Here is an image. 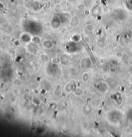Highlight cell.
I'll return each instance as SVG.
<instances>
[{
    "mask_svg": "<svg viewBox=\"0 0 132 137\" xmlns=\"http://www.w3.org/2000/svg\"><path fill=\"white\" fill-rule=\"evenodd\" d=\"M79 23V19L78 18L77 16H74L73 17H71V20H70V24H71V26H77L78 24Z\"/></svg>",
    "mask_w": 132,
    "mask_h": 137,
    "instance_id": "1",
    "label": "cell"
},
{
    "mask_svg": "<svg viewBox=\"0 0 132 137\" xmlns=\"http://www.w3.org/2000/svg\"><path fill=\"white\" fill-rule=\"evenodd\" d=\"M84 93H85V92L82 88H77L73 92V94L76 97H81L84 94Z\"/></svg>",
    "mask_w": 132,
    "mask_h": 137,
    "instance_id": "2",
    "label": "cell"
},
{
    "mask_svg": "<svg viewBox=\"0 0 132 137\" xmlns=\"http://www.w3.org/2000/svg\"><path fill=\"white\" fill-rule=\"evenodd\" d=\"M40 60L43 62H48L50 61V57L46 54H41L40 55Z\"/></svg>",
    "mask_w": 132,
    "mask_h": 137,
    "instance_id": "3",
    "label": "cell"
},
{
    "mask_svg": "<svg viewBox=\"0 0 132 137\" xmlns=\"http://www.w3.org/2000/svg\"><path fill=\"white\" fill-rule=\"evenodd\" d=\"M65 92L68 93V94H70V93H71V92H72V87H71L70 83H68L65 85Z\"/></svg>",
    "mask_w": 132,
    "mask_h": 137,
    "instance_id": "4",
    "label": "cell"
},
{
    "mask_svg": "<svg viewBox=\"0 0 132 137\" xmlns=\"http://www.w3.org/2000/svg\"><path fill=\"white\" fill-rule=\"evenodd\" d=\"M89 79H90V75H89L88 73H85L82 76V80L83 82L86 83L88 82Z\"/></svg>",
    "mask_w": 132,
    "mask_h": 137,
    "instance_id": "5",
    "label": "cell"
},
{
    "mask_svg": "<svg viewBox=\"0 0 132 137\" xmlns=\"http://www.w3.org/2000/svg\"><path fill=\"white\" fill-rule=\"evenodd\" d=\"M76 8H77V9L79 11H84L86 9V6L84 4H82V3H79L77 5Z\"/></svg>",
    "mask_w": 132,
    "mask_h": 137,
    "instance_id": "6",
    "label": "cell"
},
{
    "mask_svg": "<svg viewBox=\"0 0 132 137\" xmlns=\"http://www.w3.org/2000/svg\"><path fill=\"white\" fill-rule=\"evenodd\" d=\"M85 28L88 32H93L95 30V26H93V24H87Z\"/></svg>",
    "mask_w": 132,
    "mask_h": 137,
    "instance_id": "7",
    "label": "cell"
},
{
    "mask_svg": "<svg viewBox=\"0 0 132 137\" xmlns=\"http://www.w3.org/2000/svg\"><path fill=\"white\" fill-rule=\"evenodd\" d=\"M61 5L58 3V4H56L55 5L54 8V11L55 13L57 14L61 11Z\"/></svg>",
    "mask_w": 132,
    "mask_h": 137,
    "instance_id": "8",
    "label": "cell"
},
{
    "mask_svg": "<svg viewBox=\"0 0 132 137\" xmlns=\"http://www.w3.org/2000/svg\"><path fill=\"white\" fill-rule=\"evenodd\" d=\"M51 61L53 64H59L61 63V60L60 58H53L51 59Z\"/></svg>",
    "mask_w": 132,
    "mask_h": 137,
    "instance_id": "9",
    "label": "cell"
},
{
    "mask_svg": "<svg viewBox=\"0 0 132 137\" xmlns=\"http://www.w3.org/2000/svg\"><path fill=\"white\" fill-rule=\"evenodd\" d=\"M44 42H45L46 44V46H44L45 48H46V49H50V48H52V44H51V43L50 42L45 41Z\"/></svg>",
    "mask_w": 132,
    "mask_h": 137,
    "instance_id": "10",
    "label": "cell"
},
{
    "mask_svg": "<svg viewBox=\"0 0 132 137\" xmlns=\"http://www.w3.org/2000/svg\"><path fill=\"white\" fill-rule=\"evenodd\" d=\"M41 67V65L39 64V63H36V64L34 65V68L35 71H39V68Z\"/></svg>",
    "mask_w": 132,
    "mask_h": 137,
    "instance_id": "11",
    "label": "cell"
},
{
    "mask_svg": "<svg viewBox=\"0 0 132 137\" xmlns=\"http://www.w3.org/2000/svg\"><path fill=\"white\" fill-rule=\"evenodd\" d=\"M115 56H116L117 58H122V56H123V55H122V53H121V52H117V53L115 54Z\"/></svg>",
    "mask_w": 132,
    "mask_h": 137,
    "instance_id": "12",
    "label": "cell"
},
{
    "mask_svg": "<svg viewBox=\"0 0 132 137\" xmlns=\"http://www.w3.org/2000/svg\"><path fill=\"white\" fill-rule=\"evenodd\" d=\"M118 46H119V44H118L117 42H113L112 44V46L114 47V48H116V47H118Z\"/></svg>",
    "mask_w": 132,
    "mask_h": 137,
    "instance_id": "13",
    "label": "cell"
}]
</instances>
